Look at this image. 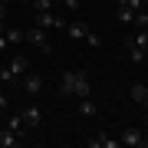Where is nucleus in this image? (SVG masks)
Wrapping results in <instances>:
<instances>
[{
    "label": "nucleus",
    "instance_id": "1",
    "mask_svg": "<svg viewBox=\"0 0 148 148\" xmlns=\"http://www.w3.org/2000/svg\"><path fill=\"white\" fill-rule=\"evenodd\" d=\"M59 92H63V95H76V99L92 95V86H89L86 69H66V73L59 76Z\"/></svg>",
    "mask_w": 148,
    "mask_h": 148
},
{
    "label": "nucleus",
    "instance_id": "2",
    "mask_svg": "<svg viewBox=\"0 0 148 148\" xmlns=\"http://www.w3.org/2000/svg\"><path fill=\"white\" fill-rule=\"evenodd\" d=\"M23 40H27L30 46H36L43 56H53V43H49V36H46V30H43V27L33 23L30 30H23Z\"/></svg>",
    "mask_w": 148,
    "mask_h": 148
},
{
    "label": "nucleus",
    "instance_id": "3",
    "mask_svg": "<svg viewBox=\"0 0 148 148\" xmlns=\"http://www.w3.org/2000/svg\"><path fill=\"white\" fill-rule=\"evenodd\" d=\"M36 27H43V30H63L66 33L69 23L63 20V16H56L53 10H43V13H36Z\"/></svg>",
    "mask_w": 148,
    "mask_h": 148
},
{
    "label": "nucleus",
    "instance_id": "4",
    "mask_svg": "<svg viewBox=\"0 0 148 148\" xmlns=\"http://www.w3.org/2000/svg\"><path fill=\"white\" fill-rule=\"evenodd\" d=\"M119 145H125V148H138V145H145L142 128H125V132L119 135Z\"/></svg>",
    "mask_w": 148,
    "mask_h": 148
},
{
    "label": "nucleus",
    "instance_id": "5",
    "mask_svg": "<svg viewBox=\"0 0 148 148\" xmlns=\"http://www.w3.org/2000/svg\"><path fill=\"white\" fill-rule=\"evenodd\" d=\"M7 66H10V73H13V76H27V73H30V59H27V56H20V53H13Z\"/></svg>",
    "mask_w": 148,
    "mask_h": 148
},
{
    "label": "nucleus",
    "instance_id": "6",
    "mask_svg": "<svg viewBox=\"0 0 148 148\" xmlns=\"http://www.w3.org/2000/svg\"><path fill=\"white\" fill-rule=\"evenodd\" d=\"M20 115H23V125H27V128H40V122H43V112H40L36 106H30V109H23Z\"/></svg>",
    "mask_w": 148,
    "mask_h": 148
},
{
    "label": "nucleus",
    "instance_id": "7",
    "mask_svg": "<svg viewBox=\"0 0 148 148\" xmlns=\"http://www.w3.org/2000/svg\"><path fill=\"white\" fill-rule=\"evenodd\" d=\"M89 30H92L89 23L79 20V23H69V27H66V36H69V40H86V33H89Z\"/></svg>",
    "mask_w": 148,
    "mask_h": 148
},
{
    "label": "nucleus",
    "instance_id": "8",
    "mask_svg": "<svg viewBox=\"0 0 148 148\" xmlns=\"http://www.w3.org/2000/svg\"><path fill=\"white\" fill-rule=\"evenodd\" d=\"M86 145H89V148H119V138H109L106 132H99L95 138H89Z\"/></svg>",
    "mask_w": 148,
    "mask_h": 148
},
{
    "label": "nucleus",
    "instance_id": "9",
    "mask_svg": "<svg viewBox=\"0 0 148 148\" xmlns=\"http://www.w3.org/2000/svg\"><path fill=\"white\" fill-rule=\"evenodd\" d=\"M23 89H27L30 95L43 92V76H40V73H27V79H23Z\"/></svg>",
    "mask_w": 148,
    "mask_h": 148
},
{
    "label": "nucleus",
    "instance_id": "10",
    "mask_svg": "<svg viewBox=\"0 0 148 148\" xmlns=\"http://www.w3.org/2000/svg\"><path fill=\"white\" fill-rule=\"evenodd\" d=\"M16 145H20V135L13 128H3L0 132V148H16Z\"/></svg>",
    "mask_w": 148,
    "mask_h": 148
},
{
    "label": "nucleus",
    "instance_id": "11",
    "mask_svg": "<svg viewBox=\"0 0 148 148\" xmlns=\"http://www.w3.org/2000/svg\"><path fill=\"white\" fill-rule=\"evenodd\" d=\"M79 112L82 115H95V112H99V102H95L92 95H86V99H79Z\"/></svg>",
    "mask_w": 148,
    "mask_h": 148
},
{
    "label": "nucleus",
    "instance_id": "12",
    "mask_svg": "<svg viewBox=\"0 0 148 148\" xmlns=\"http://www.w3.org/2000/svg\"><path fill=\"white\" fill-rule=\"evenodd\" d=\"M125 46H138V49H148V30H138L135 40H125Z\"/></svg>",
    "mask_w": 148,
    "mask_h": 148
},
{
    "label": "nucleus",
    "instance_id": "13",
    "mask_svg": "<svg viewBox=\"0 0 148 148\" xmlns=\"http://www.w3.org/2000/svg\"><path fill=\"white\" fill-rule=\"evenodd\" d=\"M145 95H148V86H145V82H132V102H138V106H142Z\"/></svg>",
    "mask_w": 148,
    "mask_h": 148
},
{
    "label": "nucleus",
    "instance_id": "14",
    "mask_svg": "<svg viewBox=\"0 0 148 148\" xmlns=\"http://www.w3.org/2000/svg\"><path fill=\"white\" fill-rule=\"evenodd\" d=\"M7 128H13L16 135L23 138V132H27V125H23V115H10V122H7Z\"/></svg>",
    "mask_w": 148,
    "mask_h": 148
},
{
    "label": "nucleus",
    "instance_id": "15",
    "mask_svg": "<svg viewBox=\"0 0 148 148\" xmlns=\"http://www.w3.org/2000/svg\"><path fill=\"white\" fill-rule=\"evenodd\" d=\"M3 33H7V40H10V46H20V43H23V30H16V27H7Z\"/></svg>",
    "mask_w": 148,
    "mask_h": 148
},
{
    "label": "nucleus",
    "instance_id": "16",
    "mask_svg": "<svg viewBox=\"0 0 148 148\" xmlns=\"http://www.w3.org/2000/svg\"><path fill=\"white\" fill-rule=\"evenodd\" d=\"M132 23H135L138 30H148V10H145V7H142V10H135V16H132Z\"/></svg>",
    "mask_w": 148,
    "mask_h": 148
},
{
    "label": "nucleus",
    "instance_id": "17",
    "mask_svg": "<svg viewBox=\"0 0 148 148\" xmlns=\"http://www.w3.org/2000/svg\"><path fill=\"white\" fill-rule=\"evenodd\" d=\"M33 13H43V10H53V0H30Z\"/></svg>",
    "mask_w": 148,
    "mask_h": 148
},
{
    "label": "nucleus",
    "instance_id": "18",
    "mask_svg": "<svg viewBox=\"0 0 148 148\" xmlns=\"http://www.w3.org/2000/svg\"><path fill=\"white\" fill-rule=\"evenodd\" d=\"M86 43H89L92 49H99V46H102V36H99V33H92V30H89V33H86Z\"/></svg>",
    "mask_w": 148,
    "mask_h": 148
},
{
    "label": "nucleus",
    "instance_id": "19",
    "mask_svg": "<svg viewBox=\"0 0 148 148\" xmlns=\"http://www.w3.org/2000/svg\"><path fill=\"white\" fill-rule=\"evenodd\" d=\"M128 56H132V63H145V49L138 46H128Z\"/></svg>",
    "mask_w": 148,
    "mask_h": 148
},
{
    "label": "nucleus",
    "instance_id": "20",
    "mask_svg": "<svg viewBox=\"0 0 148 148\" xmlns=\"http://www.w3.org/2000/svg\"><path fill=\"white\" fill-rule=\"evenodd\" d=\"M7 27H3V23H0V53H3V49H10V40H7V33H3Z\"/></svg>",
    "mask_w": 148,
    "mask_h": 148
},
{
    "label": "nucleus",
    "instance_id": "21",
    "mask_svg": "<svg viewBox=\"0 0 148 148\" xmlns=\"http://www.w3.org/2000/svg\"><path fill=\"white\" fill-rule=\"evenodd\" d=\"M119 3H122V7H132V10H142L145 0H119Z\"/></svg>",
    "mask_w": 148,
    "mask_h": 148
},
{
    "label": "nucleus",
    "instance_id": "22",
    "mask_svg": "<svg viewBox=\"0 0 148 148\" xmlns=\"http://www.w3.org/2000/svg\"><path fill=\"white\" fill-rule=\"evenodd\" d=\"M16 79V76L10 73V66H3V69H0V82H13Z\"/></svg>",
    "mask_w": 148,
    "mask_h": 148
},
{
    "label": "nucleus",
    "instance_id": "23",
    "mask_svg": "<svg viewBox=\"0 0 148 148\" xmlns=\"http://www.w3.org/2000/svg\"><path fill=\"white\" fill-rule=\"evenodd\" d=\"M63 7H66V10H76V7H79V0H63Z\"/></svg>",
    "mask_w": 148,
    "mask_h": 148
},
{
    "label": "nucleus",
    "instance_id": "24",
    "mask_svg": "<svg viewBox=\"0 0 148 148\" xmlns=\"http://www.w3.org/2000/svg\"><path fill=\"white\" fill-rule=\"evenodd\" d=\"M7 109V95H3V89H0V112Z\"/></svg>",
    "mask_w": 148,
    "mask_h": 148
},
{
    "label": "nucleus",
    "instance_id": "25",
    "mask_svg": "<svg viewBox=\"0 0 148 148\" xmlns=\"http://www.w3.org/2000/svg\"><path fill=\"white\" fill-rule=\"evenodd\" d=\"M3 16H7V3H0V23H3Z\"/></svg>",
    "mask_w": 148,
    "mask_h": 148
},
{
    "label": "nucleus",
    "instance_id": "26",
    "mask_svg": "<svg viewBox=\"0 0 148 148\" xmlns=\"http://www.w3.org/2000/svg\"><path fill=\"white\" fill-rule=\"evenodd\" d=\"M142 106H145V109H148V95H145V102H142Z\"/></svg>",
    "mask_w": 148,
    "mask_h": 148
},
{
    "label": "nucleus",
    "instance_id": "27",
    "mask_svg": "<svg viewBox=\"0 0 148 148\" xmlns=\"http://www.w3.org/2000/svg\"><path fill=\"white\" fill-rule=\"evenodd\" d=\"M0 3H10V0H0Z\"/></svg>",
    "mask_w": 148,
    "mask_h": 148
},
{
    "label": "nucleus",
    "instance_id": "28",
    "mask_svg": "<svg viewBox=\"0 0 148 148\" xmlns=\"http://www.w3.org/2000/svg\"><path fill=\"white\" fill-rule=\"evenodd\" d=\"M53 3H63V0H53Z\"/></svg>",
    "mask_w": 148,
    "mask_h": 148
},
{
    "label": "nucleus",
    "instance_id": "29",
    "mask_svg": "<svg viewBox=\"0 0 148 148\" xmlns=\"http://www.w3.org/2000/svg\"><path fill=\"white\" fill-rule=\"evenodd\" d=\"M20 3H30V0H20Z\"/></svg>",
    "mask_w": 148,
    "mask_h": 148
}]
</instances>
